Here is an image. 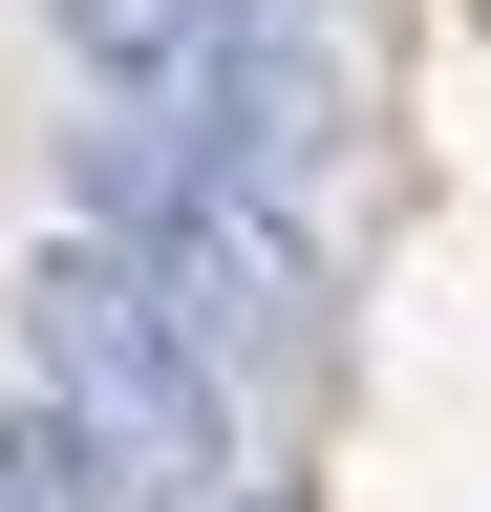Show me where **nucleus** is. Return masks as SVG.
Returning a JSON list of instances; mask_svg holds the SVG:
<instances>
[{"instance_id":"obj_1","label":"nucleus","mask_w":491,"mask_h":512,"mask_svg":"<svg viewBox=\"0 0 491 512\" xmlns=\"http://www.w3.org/2000/svg\"><path fill=\"white\" fill-rule=\"evenodd\" d=\"M86 256L171 320V363L235 406V363H321V235L278 214V192H235L193 128H150V107H107L86 128Z\"/></svg>"},{"instance_id":"obj_2","label":"nucleus","mask_w":491,"mask_h":512,"mask_svg":"<svg viewBox=\"0 0 491 512\" xmlns=\"http://www.w3.org/2000/svg\"><path fill=\"white\" fill-rule=\"evenodd\" d=\"M22 406H43V427H86V470H107V491H214V448H235V406L171 363V320L107 278L86 235H43V278H22Z\"/></svg>"},{"instance_id":"obj_3","label":"nucleus","mask_w":491,"mask_h":512,"mask_svg":"<svg viewBox=\"0 0 491 512\" xmlns=\"http://www.w3.org/2000/svg\"><path fill=\"white\" fill-rule=\"evenodd\" d=\"M43 22H65V64H86L107 107H150V128H171V107L214 86V43L257 22V0H43Z\"/></svg>"},{"instance_id":"obj_4","label":"nucleus","mask_w":491,"mask_h":512,"mask_svg":"<svg viewBox=\"0 0 491 512\" xmlns=\"http://www.w3.org/2000/svg\"><path fill=\"white\" fill-rule=\"evenodd\" d=\"M0 512H129L86 470V427H43V406H0Z\"/></svg>"},{"instance_id":"obj_5","label":"nucleus","mask_w":491,"mask_h":512,"mask_svg":"<svg viewBox=\"0 0 491 512\" xmlns=\"http://www.w3.org/2000/svg\"><path fill=\"white\" fill-rule=\"evenodd\" d=\"M257 512H278V491H257Z\"/></svg>"}]
</instances>
